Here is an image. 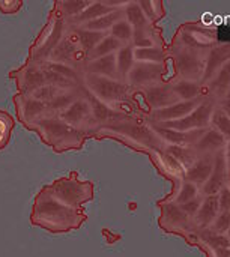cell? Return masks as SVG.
I'll return each instance as SVG.
<instances>
[{
    "instance_id": "cell-1",
    "label": "cell",
    "mask_w": 230,
    "mask_h": 257,
    "mask_svg": "<svg viewBox=\"0 0 230 257\" xmlns=\"http://www.w3.org/2000/svg\"><path fill=\"white\" fill-rule=\"evenodd\" d=\"M167 53L169 69L145 90V119L124 145L172 182L160 209L193 218L205 205L230 206V41L188 21Z\"/></svg>"
},
{
    "instance_id": "cell-2",
    "label": "cell",
    "mask_w": 230,
    "mask_h": 257,
    "mask_svg": "<svg viewBox=\"0 0 230 257\" xmlns=\"http://www.w3.org/2000/svg\"><path fill=\"white\" fill-rule=\"evenodd\" d=\"M93 197V185L75 173L44 187L35 199L32 221L53 232L78 227L86 214L83 205Z\"/></svg>"
},
{
    "instance_id": "cell-3",
    "label": "cell",
    "mask_w": 230,
    "mask_h": 257,
    "mask_svg": "<svg viewBox=\"0 0 230 257\" xmlns=\"http://www.w3.org/2000/svg\"><path fill=\"white\" fill-rule=\"evenodd\" d=\"M14 119L5 113V111H0V149L6 148V145L9 143V139H11V133L14 130Z\"/></svg>"
},
{
    "instance_id": "cell-4",
    "label": "cell",
    "mask_w": 230,
    "mask_h": 257,
    "mask_svg": "<svg viewBox=\"0 0 230 257\" xmlns=\"http://www.w3.org/2000/svg\"><path fill=\"white\" fill-rule=\"evenodd\" d=\"M23 6L21 2H0V11L3 14H14Z\"/></svg>"
}]
</instances>
